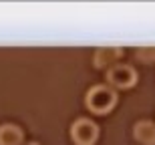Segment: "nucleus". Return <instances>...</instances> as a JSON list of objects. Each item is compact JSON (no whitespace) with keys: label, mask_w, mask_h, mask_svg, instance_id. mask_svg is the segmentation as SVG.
I'll use <instances>...</instances> for the list:
<instances>
[{"label":"nucleus","mask_w":155,"mask_h":145,"mask_svg":"<svg viewBox=\"0 0 155 145\" xmlns=\"http://www.w3.org/2000/svg\"><path fill=\"white\" fill-rule=\"evenodd\" d=\"M20 143H22L20 127L12 125V123L0 125V145H20Z\"/></svg>","instance_id":"20e7f679"},{"label":"nucleus","mask_w":155,"mask_h":145,"mask_svg":"<svg viewBox=\"0 0 155 145\" xmlns=\"http://www.w3.org/2000/svg\"><path fill=\"white\" fill-rule=\"evenodd\" d=\"M71 137L77 145H93L99 137L97 123H93L91 119H77L71 125Z\"/></svg>","instance_id":"f03ea898"},{"label":"nucleus","mask_w":155,"mask_h":145,"mask_svg":"<svg viewBox=\"0 0 155 145\" xmlns=\"http://www.w3.org/2000/svg\"><path fill=\"white\" fill-rule=\"evenodd\" d=\"M87 107L97 113V115H105L109 113L113 107L117 105V93L113 87H107V85H97L87 91V99H85Z\"/></svg>","instance_id":"f257e3e1"},{"label":"nucleus","mask_w":155,"mask_h":145,"mask_svg":"<svg viewBox=\"0 0 155 145\" xmlns=\"http://www.w3.org/2000/svg\"><path fill=\"white\" fill-rule=\"evenodd\" d=\"M28 145H38V143H28Z\"/></svg>","instance_id":"0eeeda50"},{"label":"nucleus","mask_w":155,"mask_h":145,"mask_svg":"<svg viewBox=\"0 0 155 145\" xmlns=\"http://www.w3.org/2000/svg\"><path fill=\"white\" fill-rule=\"evenodd\" d=\"M107 83L115 89H129L137 83V73L129 64H113L107 71Z\"/></svg>","instance_id":"7ed1b4c3"},{"label":"nucleus","mask_w":155,"mask_h":145,"mask_svg":"<svg viewBox=\"0 0 155 145\" xmlns=\"http://www.w3.org/2000/svg\"><path fill=\"white\" fill-rule=\"evenodd\" d=\"M135 139L141 145H155V123L139 121L135 125Z\"/></svg>","instance_id":"39448f33"},{"label":"nucleus","mask_w":155,"mask_h":145,"mask_svg":"<svg viewBox=\"0 0 155 145\" xmlns=\"http://www.w3.org/2000/svg\"><path fill=\"white\" fill-rule=\"evenodd\" d=\"M123 54L121 48H99L95 52V67H105V64H113L117 58Z\"/></svg>","instance_id":"423d86ee"}]
</instances>
